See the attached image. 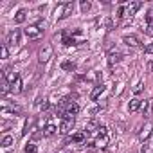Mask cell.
Instances as JSON below:
<instances>
[{
    "label": "cell",
    "mask_w": 153,
    "mask_h": 153,
    "mask_svg": "<svg viewBox=\"0 0 153 153\" xmlns=\"http://www.w3.org/2000/svg\"><path fill=\"white\" fill-rule=\"evenodd\" d=\"M24 34L29 38V40H40L43 36V29L40 25H27L24 29Z\"/></svg>",
    "instance_id": "1"
},
{
    "label": "cell",
    "mask_w": 153,
    "mask_h": 153,
    "mask_svg": "<svg viewBox=\"0 0 153 153\" xmlns=\"http://www.w3.org/2000/svg\"><path fill=\"white\" fill-rule=\"evenodd\" d=\"M51 56H52V47H51V45H43V47L38 51V63H40V65L47 63V61L51 59Z\"/></svg>",
    "instance_id": "2"
},
{
    "label": "cell",
    "mask_w": 153,
    "mask_h": 153,
    "mask_svg": "<svg viewBox=\"0 0 153 153\" xmlns=\"http://www.w3.org/2000/svg\"><path fill=\"white\" fill-rule=\"evenodd\" d=\"M151 133H153V123L148 121V123H144V126H142L140 131H139V140H140V142H146V140L151 137Z\"/></svg>",
    "instance_id": "3"
},
{
    "label": "cell",
    "mask_w": 153,
    "mask_h": 153,
    "mask_svg": "<svg viewBox=\"0 0 153 153\" xmlns=\"http://www.w3.org/2000/svg\"><path fill=\"white\" fill-rule=\"evenodd\" d=\"M72 128H74V119H63L61 124H59V133L65 135V133H68Z\"/></svg>",
    "instance_id": "4"
},
{
    "label": "cell",
    "mask_w": 153,
    "mask_h": 153,
    "mask_svg": "<svg viewBox=\"0 0 153 153\" xmlns=\"http://www.w3.org/2000/svg\"><path fill=\"white\" fill-rule=\"evenodd\" d=\"M43 137H52V135H56V131H59L58 128H56V124L52 123V121H49L45 126H43Z\"/></svg>",
    "instance_id": "5"
},
{
    "label": "cell",
    "mask_w": 153,
    "mask_h": 153,
    "mask_svg": "<svg viewBox=\"0 0 153 153\" xmlns=\"http://www.w3.org/2000/svg\"><path fill=\"white\" fill-rule=\"evenodd\" d=\"M140 7H142V4H140V2H131V4H126V16H128V18H131V16H133V15H135Z\"/></svg>",
    "instance_id": "6"
},
{
    "label": "cell",
    "mask_w": 153,
    "mask_h": 153,
    "mask_svg": "<svg viewBox=\"0 0 153 153\" xmlns=\"http://www.w3.org/2000/svg\"><path fill=\"white\" fill-rule=\"evenodd\" d=\"M123 42H124L128 47H140V40H139L137 36H133V34H126V36H123Z\"/></svg>",
    "instance_id": "7"
},
{
    "label": "cell",
    "mask_w": 153,
    "mask_h": 153,
    "mask_svg": "<svg viewBox=\"0 0 153 153\" xmlns=\"http://www.w3.org/2000/svg\"><path fill=\"white\" fill-rule=\"evenodd\" d=\"M18 42H20V31L15 29L7 34V45H18Z\"/></svg>",
    "instance_id": "8"
},
{
    "label": "cell",
    "mask_w": 153,
    "mask_h": 153,
    "mask_svg": "<svg viewBox=\"0 0 153 153\" xmlns=\"http://www.w3.org/2000/svg\"><path fill=\"white\" fill-rule=\"evenodd\" d=\"M140 106H142V101H140L139 97H133V99L130 101V105H128V110H130V114H133V112H139Z\"/></svg>",
    "instance_id": "9"
},
{
    "label": "cell",
    "mask_w": 153,
    "mask_h": 153,
    "mask_svg": "<svg viewBox=\"0 0 153 153\" xmlns=\"http://www.w3.org/2000/svg\"><path fill=\"white\" fill-rule=\"evenodd\" d=\"M119 61H121V54H119L117 51H115V52L112 51V52L108 54V65H110V67H114V65H117Z\"/></svg>",
    "instance_id": "10"
},
{
    "label": "cell",
    "mask_w": 153,
    "mask_h": 153,
    "mask_svg": "<svg viewBox=\"0 0 153 153\" xmlns=\"http://www.w3.org/2000/svg\"><path fill=\"white\" fill-rule=\"evenodd\" d=\"M99 126H101V124H99L96 119H92V121H88V123H87L85 130H87V133H92V131H97V130H99Z\"/></svg>",
    "instance_id": "11"
},
{
    "label": "cell",
    "mask_w": 153,
    "mask_h": 153,
    "mask_svg": "<svg viewBox=\"0 0 153 153\" xmlns=\"http://www.w3.org/2000/svg\"><path fill=\"white\" fill-rule=\"evenodd\" d=\"M72 11H74V2H65V7H63V16H61V20H63V18H68V16L72 15Z\"/></svg>",
    "instance_id": "12"
},
{
    "label": "cell",
    "mask_w": 153,
    "mask_h": 153,
    "mask_svg": "<svg viewBox=\"0 0 153 153\" xmlns=\"http://www.w3.org/2000/svg\"><path fill=\"white\" fill-rule=\"evenodd\" d=\"M151 106H153V99H146V101H142V106H140L142 115H148L149 110H151Z\"/></svg>",
    "instance_id": "13"
},
{
    "label": "cell",
    "mask_w": 153,
    "mask_h": 153,
    "mask_svg": "<svg viewBox=\"0 0 153 153\" xmlns=\"http://www.w3.org/2000/svg\"><path fill=\"white\" fill-rule=\"evenodd\" d=\"M85 137H87V131H79V133H74V135L70 137V140L76 142V144H81V142L85 140Z\"/></svg>",
    "instance_id": "14"
},
{
    "label": "cell",
    "mask_w": 153,
    "mask_h": 153,
    "mask_svg": "<svg viewBox=\"0 0 153 153\" xmlns=\"http://www.w3.org/2000/svg\"><path fill=\"white\" fill-rule=\"evenodd\" d=\"M25 18H27V11H25V9H20V11L16 13V16H15V24H24Z\"/></svg>",
    "instance_id": "15"
},
{
    "label": "cell",
    "mask_w": 153,
    "mask_h": 153,
    "mask_svg": "<svg viewBox=\"0 0 153 153\" xmlns=\"http://www.w3.org/2000/svg\"><path fill=\"white\" fill-rule=\"evenodd\" d=\"M61 68L67 70V72H74V70H76V63L70 61V59H65V61L61 63Z\"/></svg>",
    "instance_id": "16"
},
{
    "label": "cell",
    "mask_w": 153,
    "mask_h": 153,
    "mask_svg": "<svg viewBox=\"0 0 153 153\" xmlns=\"http://www.w3.org/2000/svg\"><path fill=\"white\" fill-rule=\"evenodd\" d=\"M103 92H105V87H103V85H97V87L92 90V94H90V99H94V101H96V99H97V97H99Z\"/></svg>",
    "instance_id": "17"
},
{
    "label": "cell",
    "mask_w": 153,
    "mask_h": 153,
    "mask_svg": "<svg viewBox=\"0 0 153 153\" xmlns=\"http://www.w3.org/2000/svg\"><path fill=\"white\" fill-rule=\"evenodd\" d=\"M94 144H96L97 148H105V146L108 144V137H106V135H99V137L94 140Z\"/></svg>",
    "instance_id": "18"
},
{
    "label": "cell",
    "mask_w": 153,
    "mask_h": 153,
    "mask_svg": "<svg viewBox=\"0 0 153 153\" xmlns=\"http://www.w3.org/2000/svg\"><path fill=\"white\" fill-rule=\"evenodd\" d=\"M24 90V85H22V79H18V81H15L13 85H11V92L13 94H20Z\"/></svg>",
    "instance_id": "19"
},
{
    "label": "cell",
    "mask_w": 153,
    "mask_h": 153,
    "mask_svg": "<svg viewBox=\"0 0 153 153\" xmlns=\"http://www.w3.org/2000/svg\"><path fill=\"white\" fill-rule=\"evenodd\" d=\"M13 142H15V139H13L11 135H4V139H2V148H9Z\"/></svg>",
    "instance_id": "20"
},
{
    "label": "cell",
    "mask_w": 153,
    "mask_h": 153,
    "mask_svg": "<svg viewBox=\"0 0 153 153\" xmlns=\"http://www.w3.org/2000/svg\"><path fill=\"white\" fill-rule=\"evenodd\" d=\"M79 7H81V13H88V11H90V7H92V4L88 2V0H81Z\"/></svg>",
    "instance_id": "21"
},
{
    "label": "cell",
    "mask_w": 153,
    "mask_h": 153,
    "mask_svg": "<svg viewBox=\"0 0 153 153\" xmlns=\"http://www.w3.org/2000/svg\"><path fill=\"white\" fill-rule=\"evenodd\" d=\"M36 144L34 142H29V144H25V153H36Z\"/></svg>",
    "instance_id": "22"
},
{
    "label": "cell",
    "mask_w": 153,
    "mask_h": 153,
    "mask_svg": "<svg viewBox=\"0 0 153 153\" xmlns=\"http://www.w3.org/2000/svg\"><path fill=\"white\" fill-rule=\"evenodd\" d=\"M2 59H7L9 58V51H7V43H2Z\"/></svg>",
    "instance_id": "23"
},
{
    "label": "cell",
    "mask_w": 153,
    "mask_h": 153,
    "mask_svg": "<svg viewBox=\"0 0 153 153\" xmlns=\"http://www.w3.org/2000/svg\"><path fill=\"white\" fill-rule=\"evenodd\" d=\"M115 25H117V22H114L112 18H106V29H108V31H112Z\"/></svg>",
    "instance_id": "24"
},
{
    "label": "cell",
    "mask_w": 153,
    "mask_h": 153,
    "mask_svg": "<svg viewBox=\"0 0 153 153\" xmlns=\"http://www.w3.org/2000/svg\"><path fill=\"white\" fill-rule=\"evenodd\" d=\"M42 137H43V131H42V130H38V131H34V133L31 135L33 142H34V140H38V139H42Z\"/></svg>",
    "instance_id": "25"
},
{
    "label": "cell",
    "mask_w": 153,
    "mask_h": 153,
    "mask_svg": "<svg viewBox=\"0 0 153 153\" xmlns=\"http://www.w3.org/2000/svg\"><path fill=\"white\" fill-rule=\"evenodd\" d=\"M144 33H146V34H149V36H153V24L144 25Z\"/></svg>",
    "instance_id": "26"
},
{
    "label": "cell",
    "mask_w": 153,
    "mask_h": 153,
    "mask_svg": "<svg viewBox=\"0 0 153 153\" xmlns=\"http://www.w3.org/2000/svg\"><path fill=\"white\" fill-rule=\"evenodd\" d=\"M142 88H144V85H142V83H139V85L133 88V94H140V92H142Z\"/></svg>",
    "instance_id": "27"
},
{
    "label": "cell",
    "mask_w": 153,
    "mask_h": 153,
    "mask_svg": "<svg viewBox=\"0 0 153 153\" xmlns=\"http://www.w3.org/2000/svg\"><path fill=\"white\" fill-rule=\"evenodd\" d=\"M144 52H146V54H153V43L146 45V47H144Z\"/></svg>",
    "instance_id": "28"
},
{
    "label": "cell",
    "mask_w": 153,
    "mask_h": 153,
    "mask_svg": "<svg viewBox=\"0 0 153 153\" xmlns=\"http://www.w3.org/2000/svg\"><path fill=\"white\" fill-rule=\"evenodd\" d=\"M85 153H96V151H94V149H88V151H85Z\"/></svg>",
    "instance_id": "29"
},
{
    "label": "cell",
    "mask_w": 153,
    "mask_h": 153,
    "mask_svg": "<svg viewBox=\"0 0 153 153\" xmlns=\"http://www.w3.org/2000/svg\"><path fill=\"white\" fill-rule=\"evenodd\" d=\"M7 153H11V151H7Z\"/></svg>",
    "instance_id": "30"
}]
</instances>
